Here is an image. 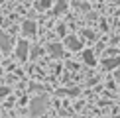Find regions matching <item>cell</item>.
Returning <instances> with one entry per match:
<instances>
[{
	"label": "cell",
	"instance_id": "9a60e30c",
	"mask_svg": "<svg viewBox=\"0 0 120 118\" xmlns=\"http://www.w3.org/2000/svg\"><path fill=\"white\" fill-rule=\"evenodd\" d=\"M6 118H12V116H6Z\"/></svg>",
	"mask_w": 120,
	"mask_h": 118
},
{
	"label": "cell",
	"instance_id": "8992f818",
	"mask_svg": "<svg viewBox=\"0 0 120 118\" xmlns=\"http://www.w3.org/2000/svg\"><path fill=\"white\" fill-rule=\"evenodd\" d=\"M49 53H51V57H61L63 55V45L51 43V45H49Z\"/></svg>",
	"mask_w": 120,
	"mask_h": 118
},
{
	"label": "cell",
	"instance_id": "9c48e42d",
	"mask_svg": "<svg viewBox=\"0 0 120 118\" xmlns=\"http://www.w3.org/2000/svg\"><path fill=\"white\" fill-rule=\"evenodd\" d=\"M65 10H67V2H65V0H59L55 4V14H63Z\"/></svg>",
	"mask_w": 120,
	"mask_h": 118
},
{
	"label": "cell",
	"instance_id": "8fae6325",
	"mask_svg": "<svg viewBox=\"0 0 120 118\" xmlns=\"http://www.w3.org/2000/svg\"><path fill=\"white\" fill-rule=\"evenodd\" d=\"M10 92V88H6V87H0V96H6Z\"/></svg>",
	"mask_w": 120,
	"mask_h": 118
},
{
	"label": "cell",
	"instance_id": "5bb4252c",
	"mask_svg": "<svg viewBox=\"0 0 120 118\" xmlns=\"http://www.w3.org/2000/svg\"><path fill=\"white\" fill-rule=\"evenodd\" d=\"M112 2H116V4H120V0H112Z\"/></svg>",
	"mask_w": 120,
	"mask_h": 118
},
{
	"label": "cell",
	"instance_id": "ba28073f",
	"mask_svg": "<svg viewBox=\"0 0 120 118\" xmlns=\"http://www.w3.org/2000/svg\"><path fill=\"white\" fill-rule=\"evenodd\" d=\"M83 61L85 63H89V65H94V55H93V51H83Z\"/></svg>",
	"mask_w": 120,
	"mask_h": 118
},
{
	"label": "cell",
	"instance_id": "6da1fadb",
	"mask_svg": "<svg viewBox=\"0 0 120 118\" xmlns=\"http://www.w3.org/2000/svg\"><path fill=\"white\" fill-rule=\"evenodd\" d=\"M45 108H47V96L41 95V96H38V98L32 100V104H30V114L32 116H39V114L45 112Z\"/></svg>",
	"mask_w": 120,
	"mask_h": 118
},
{
	"label": "cell",
	"instance_id": "52a82bcc",
	"mask_svg": "<svg viewBox=\"0 0 120 118\" xmlns=\"http://www.w3.org/2000/svg\"><path fill=\"white\" fill-rule=\"evenodd\" d=\"M114 67H120V57L104 59V69H114Z\"/></svg>",
	"mask_w": 120,
	"mask_h": 118
},
{
	"label": "cell",
	"instance_id": "277c9868",
	"mask_svg": "<svg viewBox=\"0 0 120 118\" xmlns=\"http://www.w3.org/2000/svg\"><path fill=\"white\" fill-rule=\"evenodd\" d=\"M22 32H24V36H34V33H36V24H34L32 20H26V22L22 24Z\"/></svg>",
	"mask_w": 120,
	"mask_h": 118
},
{
	"label": "cell",
	"instance_id": "5b68a950",
	"mask_svg": "<svg viewBox=\"0 0 120 118\" xmlns=\"http://www.w3.org/2000/svg\"><path fill=\"white\" fill-rule=\"evenodd\" d=\"M10 36H6L4 32H0V47H2V51H10Z\"/></svg>",
	"mask_w": 120,
	"mask_h": 118
},
{
	"label": "cell",
	"instance_id": "3957f363",
	"mask_svg": "<svg viewBox=\"0 0 120 118\" xmlns=\"http://www.w3.org/2000/svg\"><path fill=\"white\" fill-rule=\"evenodd\" d=\"M65 45L71 49V51H79V49H81V41H79L75 36H67V39H65Z\"/></svg>",
	"mask_w": 120,
	"mask_h": 118
},
{
	"label": "cell",
	"instance_id": "7c38bea8",
	"mask_svg": "<svg viewBox=\"0 0 120 118\" xmlns=\"http://www.w3.org/2000/svg\"><path fill=\"white\" fill-rule=\"evenodd\" d=\"M39 51H41V49H39V47H36V49H34V53H32V55H34V57H38V55H39Z\"/></svg>",
	"mask_w": 120,
	"mask_h": 118
},
{
	"label": "cell",
	"instance_id": "30bf717a",
	"mask_svg": "<svg viewBox=\"0 0 120 118\" xmlns=\"http://www.w3.org/2000/svg\"><path fill=\"white\" fill-rule=\"evenodd\" d=\"M51 2H53V0H39L38 8H39V10H45V8H49V6H51Z\"/></svg>",
	"mask_w": 120,
	"mask_h": 118
},
{
	"label": "cell",
	"instance_id": "7a4b0ae2",
	"mask_svg": "<svg viewBox=\"0 0 120 118\" xmlns=\"http://www.w3.org/2000/svg\"><path fill=\"white\" fill-rule=\"evenodd\" d=\"M16 55H18V59H22V61H26V59L30 57V45L26 41H18V47H16Z\"/></svg>",
	"mask_w": 120,
	"mask_h": 118
},
{
	"label": "cell",
	"instance_id": "4fadbf2b",
	"mask_svg": "<svg viewBox=\"0 0 120 118\" xmlns=\"http://www.w3.org/2000/svg\"><path fill=\"white\" fill-rule=\"evenodd\" d=\"M116 79H118V81H120V71H116Z\"/></svg>",
	"mask_w": 120,
	"mask_h": 118
}]
</instances>
